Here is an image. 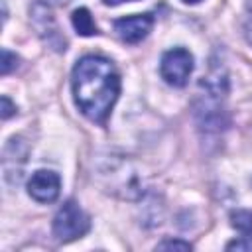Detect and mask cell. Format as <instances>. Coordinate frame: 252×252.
<instances>
[{
  "mask_svg": "<svg viewBox=\"0 0 252 252\" xmlns=\"http://www.w3.org/2000/svg\"><path fill=\"white\" fill-rule=\"evenodd\" d=\"M71 85L79 110L91 122L104 124L120 93L116 67L100 55H85L73 69Z\"/></svg>",
  "mask_w": 252,
  "mask_h": 252,
  "instance_id": "cell-1",
  "label": "cell"
},
{
  "mask_svg": "<svg viewBox=\"0 0 252 252\" xmlns=\"http://www.w3.org/2000/svg\"><path fill=\"white\" fill-rule=\"evenodd\" d=\"M89 226H91L89 217L85 215V211L75 201L63 203L59 207L57 215L53 217V234L61 242L81 238L89 230Z\"/></svg>",
  "mask_w": 252,
  "mask_h": 252,
  "instance_id": "cell-2",
  "label": "cell"
},
{
  "mask_svg": "<svg viewBox=\"0 0 252 252\" xmlns=\"http://www.w3.org/2000/svg\"><path fill=\"white\" fill-rule=\"evenodd\" d=\"M159 71L167 85L183 87L193 71V55L183 47H173L163 53Z\"/></svg>",
  "mask_w": 252,
  "mask_h": 252,
  "instance_id": "cell-3",
  "label": "cell"
},
{
  "mask_svg": "<svg viewBox=\"0 0 252 252\" xmlns=\"http://www.w3.org/2000/svg\"><path fill=\"white\" fill-rule=\"evenodd\" d=\"M59 189H61V177L55 171L39 169L28 181V193L37 203H53L59 197Z\"/></svg>",
  "mask_w": 252,
  "mask_h": 252,
  "instance_id": "cell-4",
  "label": "cell"
},
{
  "mask_svg": "<svg viewBox=\"0 0 252 252\" xmlns=\"http://www.w3.org/2000/svg\"><path fill=\"white\" fill-rule=\"evenodd\" d=\"M154 26V16L152 14H136V16H126L114 22V32L116 35L126 41V43H138L142 41Z\"/></svg>",
  "mask_w": 252,
  "mask_h": 252,
  "instance_id": "cell-5",
  "label": "cell"
},
{
  "mask_svg": "<svg viewBox=\"0 0 252 252\" xmlns=\"http://www.w3.org/2000/svg\"><path fill=\"white\" fill-rule=\"evenodd\" d=\"M33 22H35V28H37V33L55 49H65V39L61 37V33L57 32V26L53 22V14L47 6L43 4H35L33 10Z\"/></svg>",
  "mask_w": 252,
  "mask_h": 252,
  "instance_id": "cell-6",
  "label": "cell"
},
{
  "mask_svg": "<svg viewBox=\"0 0 252 252\" xmlns=\"http://www.w3.org/2000/svg\"><path fill=\"white\" fill-rule=\"evenodd\" d=\"M71 22H73V28L77 30L79 35H94L98 32L94 26V20L87 8H77L71 16Z\"/></svg>",
  "mask_w": 252,
  "mask_h": 252,
  "instance_id": "cell-7",
  "label": "cell"
},
{
  "mask_svg": "<svg viewBox=\"0 0 252 252\" xmlns=\"http://www.w3.org/2000/svg\"><path fill=\"white\" fill-rule=\"evenodd\" d=\"M230 222L236 230L252 234V211H232L230 213Z\"/></svg>",
  "mask_w": 252,
  "mask_h": 252,
  "instance_id": "cell-8",
  "label": "cell"
},
{
  "mask_svg": "<svg viewBox=\"0 0 252 252\" xmlns=\"http://www.w3.org/2000/svg\"><path fill=\"white\" fill-rule=\"evenodd\" d=\"M16 63H18V57L14 53H10L8 49H2V67H0L2 75H8L12 71V67H16Z\"/></svg>",
  "mask_w": 252,
  "mask_h": 252,
  "instance_id": "cell-9",
  "label": "cell"
},
{
  "mask_svg": "<svg viewBox=\"0 0 252 252\" xmlns=\"http://www.w3.org/2000/svg\"><path fill=\"white\" fill-rule=\"evenodd\" d=\"M159 250H165V248H179V250H191V244L189 242H183V240H163L158 244Z\"/></svg>",
  "mask_w": 252,
  "mask_h": 252,
  "instance_id": "cell-10",
  "label": "cell"
},
{
  "mask_svg": "<svg viewBox=\"0 0 252 252\" xmlns=\"http://www.w3.org/2000/svg\"><path fill=\"white\" fill-rule=\"evenodd\" d=\"M228 250H252V238H242V240H234L226 244Z\"/></svg>",
  "mask_w": 252,
  "mask_h": 252,
  "instance_id": "cell-11",
  "label": "cell"
},
{
  "mask_svg": "<svg viewBox=\"0 0 252 252\" xmlns=\"http://www.w3.org/2000/svg\"><path fill=\"white\" fill-rule=\"evenodd\" d=\"M14 112H16V106L10 102L8 96H2V118L6 120V118H10Z\"/></svg>",
  "mask_w": 252,
  "mask_h": 252,
  "instance_id": "cell-12",
  "label": "cell"
},
{
  "mask_svg": "<svg viewBox=\"0 0 252 252\" xmlns=\"http://www.w3.org/2000/svg\"><path fill=\"white\" fill-rule=\"evenodd\" d=\"M106 6H118V4H122V2H134V0H102Z\"/></svg>",
  "mask_w": 252,
  "mask_h": 252,
  "instance_id": "cell-13",
  "label": "cell"
},
{
  "mask_svg": "<svg viewBox=\"0 0 252 252\" xmlns=\"http://www.w3.org/2000/svg\"><path fill=\"white\" fill-rule=\"evenodd\" d=\"M183 2H187V4H197V2H201V0H183Z\"/></svg>",
  "mask_w": 252,
  "mask_h": 252,
  "instance_id": "cell-14",
  "label": "cell"
}]
</instances>
